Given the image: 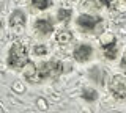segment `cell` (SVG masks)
<instances>
[{
    "mask_svg": "<svg viewBox=\"0 0 126 113\" xmlns=\"http://www.w3.org/2000/svg\"><path fill=\"white\" fill-rule=\"evenodd\" d=\"M82 97H84L85 100H88V102H93V100L98 99V93L94 91L93 88H84V91H82Z\"/></svg>",
    "mask_w": 126,
    "mask_h": 113,
    "instance_id": "11",
    "label": "cell"
},
{
    "mask_svg": "<svg viewBox=\"0 0 126 113\" xmlns=\"http://www.w3.org/2000/svg\"><path fill=\"white\" fill-rule=\"evenodd\" d=\"M63 72V64L60 61H44L35 69V75L32 83H39L47 79H54V77L60 75Z\"/></svg>",
    "mask_w": 126,
    "mask_h": 113,
    "instance_id": "1",
    "label": "cell"
},
{
    "mask_svg": "<svg viewBox=\"0 0 126 113\" xmlns=\"http://www.w3.org/2000/svg\"><path fill=\"white\" fill-rule=\"evenodd\" d=\"M101 24V17L90 16V14H80L77 19V25L85 32H93L96 30V27Z\"/></svg>",
    "mask_w": 126,
    "mask_h": 113,
    "instance_id": "4",
    "label": "cell"
},
{
    "mask_svg": "<svg viewBox=\"0 0 126 113\" xmlns=\"http://www.w3.org/2000/svg\"><path fill=\"white\" fill-rule=\"evenodd\" d=\"M101 3H102V5H106V6H112L113 0H101Z\"/></svg>",
    "mask_w": 126,
    "mask_h": 113,
    "instance_id": "15",
    "label": "cell"
},
{
    "mask_svg": "<svg viewBox=\"0 0 126 113\" xmlns=\"http://www.w3.org/2000/svg\"><path fill=\"white\" fill-rule=\"evenodd\" d=\"M57 17H58V21H63V22H68L69 21V17H71V10H58V13H57Z\"/></svg>",
    "mask_w": 126,
    "mask_h": 113,
    "instance_id": "13",
    "label": "cell"
},
{
    "mask_svg": "<svg viewBox=\"0 0 126 113\" xmlns=\"http://www.w3.org/2000/svg\"><path fill=\"white\" fill-rule=\"evenodd\" d=\"M55 38H57V41L60 42V44H68V42L73 39V33L68 32V30H60Z\"/></svg>",
    "mask_w": 126,
    "mask_h": 113,
    "instance_id": "10",
    "label": "cell"
},
{
    "mask_svg": "<svg viewBox=\"0 0 126 113\" xmlns=\"http://www.w3.org/2000/svg\"><path fill=\"white\" fill-rule=\"evenodd\" d=\"M50 0H32V6L33 8H38V10H46L50 6Z\"/></svg>",
    "mask_w": 126,
    "mask_h": 113,
    "instance_id": "12",
    "label": "cell"
},
{
    "mask_svg": "<svg viewBox=\"0 0 126 113\" xmlns=\"http://www.w3.org/2000/svg\"><path fill=\"white\" fill-rule=\"evenodd\" d=\"M102 50H104V55L109 58V60H112V58H115V53H117V44H115V39L107 42V44H102Z\"/></svg>",
    "mask_w": 126,
    "mask_h": 113,
    "instance_id": "8",
    "label": "cell"
},
{
    "mask_svg": "<svg viewBox=\"0 0 126 113\" xmlns=\"http://www.w3.org/2000/svg\"><path fill=\"white\" fill-rule=\"evenodd\" d=\"M125 2H126V0H125Z\"/></svg>",
    "mask_w": 126,
    "mask_h": 113,
    "instance_id": "17",
    "label": "cell"
},
{
    "mask_svg": "<svg viewBox=\"0 0 126 113\" xmlns=\"http://www.w3.org/2000/svg\"><path fill=\"white\" fill-rule=\"evenodd\" d=\"M123 64L126 66V55H125V58H123Z\"/></svg>",
    "mask_w": 126,
    "mask_h": 113,
    "instance_id": "16",
    "label": "cell"
},
{
    "mask_svg": "<svg viewBox=\"0 0 126 113\" xmlns=\"http://www.w3.org/2000/svg\"><path fill=\"white\" fill-rule=\"evenodd\" d=\"M25 24H27V16H25L24 11L16 10V11L11 13V16H10V27H11V28L21 32L24 27H25Z\"/></svg>",
    "mask_w": 126,
    "mask_h": 113,
    "instance_id": "5",
    "label": "cell"
},
{
    "mask_svg": "<svg viewBox=\"0 0 126 113\" xmlns=\"http://www.w3.org/2000/svg\"><path fill=\"white\" fill-rule=\"evenodd\" d=\"M90 77L96 82V83H104V77H106V72L102 71V69H99V68H93L92 71H90Z\"/></svg>",
    "mask_w": 126,
    "mask_h": 113,
    "instance_id": "9",
    "label": "cell"
},
{
    "mask_svg": "<svg viewBox=\"0 0 126 113\" xmlns=\"http://www.w3.org/2000/svg\"><path fill=\"white\" fill-rule=\"evenodd\" d=\"M109 89L115 97H118V99L126 97V75H120V74L115 75L110 80Z\"/></svg>",
    "mask_w": 126,
    "mask_h": 113,
    "instance_id": "3",
    "label": "cell"
},
{
    "mask_svg": "<svg viewBox=\"0 0 126 113\" xmlns=\"http://www.w3.org/2000/svg\"><path fill=\"white\" fill-rule=\"evenodd\" d=\"M35 30H36V32H39L41 35H49V33L54 30V25H52V22H50L47 17L38 19V21L35 22Z\"/></svg>",
    "mask_w": 126,
    "mask_h": 113,
    "instance_id": "7",
    "label": "cell"
},
{
    "mask_svg": "<svg viewBox=\"0 0 126 113\" xmlns=\"http://www.w3.org/2000/svg\"><path fill=\"white\" fill-rule=\"evenodd\" d=\"M92 47H90L88 44H80L77 46L76 50H74V58H76L77 61H87L90 57H92Z\"/></svg>",
    "mask_w": 126,
    "mask_h": 113,
    "instance_id": "6",
    "label": "cell"
},
{
    "mask_svg": "<svg viewBox=\"0 0 126 113\" xmlns=\"http://www.w3.org/2000/svg\"><path fill=\"white\" fill-rule=\"evenodd\" d=\"M27 61H29L27 47L21 42H14L10 47V52H8V58H6L8 66L13 69H22L27 64Z\"/></svg>",
    "mask_w": 126,
    "mask_h": 113,
    "instance_id": "2",
    "label": "cell"
},
{
    "mask_svg": "<svg viewBox=\"0 0 126 113\" xmlns=\"http://www.w3.org/2000/svg\"><path fill=\"white\" fill-rule=\"evenodd\" d=\"M33 52L36 53V55H44V53H46V47L39 44V46H36V47L33 49Z\"/></svg>",
    "mask_w": 126,
    "mask_h": 113,
    "instance_id": "14",
    "label": "cell"
}]
</instances>
